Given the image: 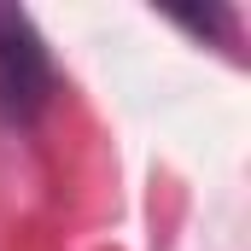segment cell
<instances>
[{
  "label": "cell",
  "instance_id": "obj_2",
  "mask_svg": "<svg viewBox=\"0 0 251 251\" xmlns=\"http://www.w3.org/2000/svg\"><path fill=\"white\" fill-rule=\"evenodd\" d=\"M176 24L193 29V35H204V41H216V47H234L240 12H234V6H204V12H176Z\"/></svg>",
  "mask_w": 251,
  "mask_h": 251
},
{
  "label": "cell",
  "instance_id": "obj_1",
  "mask_svg": "<svg viewBox=\"0 0 251 251\" xmlns=\"http://www.w3.org/2000/svg\"><path fill=\"white\" fill-rule=\"evenodd\" d=\"M59 100V64L24 6H0V123L29 128Z\"/></svg>",
  "mask_w": 251,
  "mask_h": 251
}]
</instances>
